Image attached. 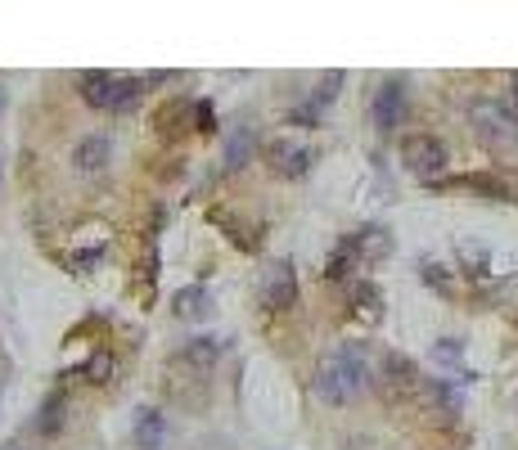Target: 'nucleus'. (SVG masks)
I'll list each match as a JSON object with an SVG mask.
<instances>
[{
    "label": "nucleus",
    "mask_w": 518,
    "mask_h": 450,
    "mask_svg": "<svg viewBox=\"0 0 518 450\" xmlns=\"http://www.w3.org/2000/svg\"><path fill=\"white\" fill-rule=\"evenodd\" d=\"M59 410H64V401H59V396H55V401H50L46 410H41V432H55V428H59V419H64V414H59Z\"/></svg>",
    "instance_id": "nucleus-12"
},
{
    "label": "nucleus",
    "mask_w": 518,
    "mask_h": 450,
    "mask_svg": "<svg viewBox=\"0 0 518 450\" xmlns=\"http://www.w3.org/2000/svg\"><path fill=\"white\" fill-rule=\"evenodd\" d=\"M5 108H10V95H5V86H0V113H5Z\"/></svg>",
    "instance_id": "nucleus-14"
},
{
    "label": "nucleus",
    "mask_w": 518,
    "mask_h": 450,
    "mask_svg": "<svg viewBox=\"0 0 518 450\" xmlns=\"http://www.w3.org/2000/svg\"><path fill=\"white\" fill-rule=\"evenodd\" d=\"M140 77H118V72H86L82 77V99L95 108H131L140 99Z\"/></svg>",
    "instance_id": "nucleus-3"
},
{
    "label": "nucleus",
    "mask_w": 518,
    "mask_h": 450,
    "mask_svg": "<svg viewBox=\"0 0 518 450\" xmlns=\"http://www.w3.org/2000/svg\"><path fill=\"white\" fill-rule=\"evenodd\" d=\"M248 149H253V140H248V131H244V135H235V140H230V167H244Z\"/></svg>",
    "instance_id": "nucleus-11"
},
{
    "label": "nucleus",
    "mask_w": 518,
    "mask_h": 450,
    "mask_svg": "<svg viewBox=\"0 0 518 450\" xmlns=\"http://www.w3.org/2000/svg\"><path fill=\"white\" fill-rule=\"evenodd\" d=\"M509 86H514V99H518V72H514V77H509Z\"/></svg>",
    "instance_id": "nucleus-15"
},
{
    "label": "nucleus",
    "mask_w": 518,
    "mask_h": 450,
    "mask_svg": "<svg viewBox=\"0 0 518 450\" xmlns=\"http://www.w3.org/2000/svg\"><path fill=\"white\" fill-rule=\"evenodd\" d=\"M73 162L82 171H104V162H109V135H86V140L77 144Z\"/></svg>",
    "instance_id": "nucleus-8"
},
{
    "label": "nucleus",
    "mask_w": 518,
    "mask_h": 450,
    "mask_svg": "<svg viewBox=\"0 0 518 450\" xmlns=\"http://www.w3.org/2000/svg\"><path fill=\"white\" fill-rule=\"evenodd\" d=\"M172 306L181 320H203V315L212 311V297H208V288H181V293L172 297Z\"/></svg>",
    "instance_id": "nucleus-9"
},
{
    "label": "nucleus",
    "mask_w": 518,
    "mask_h": 450,
    "mask_svg": "<svg viewBox=\"0 0 518 450\" xmlns=\"http://www.w3.org/2000/svg\"><path fill=\"white\" fill-rule=\"evenodd\" d=\"M316 396L325 405H347L370 387V360H365L361 342H338L334 351H325L316 365V378H311Z\"/></svg>",
    "instance_id": "nucleus-1"
},
{
    "label": "nucleus",
    "mask_w": 518,
    "mask_h": 450,
    "mask_svg": "<svg viewBox=\"0 0 518 450\" xmlns=\"http://www.w3.org/2000/svg\"><path fill=\"white\" fill-rule=\"evenodd\" d=\"M271 167L284 171V176H302V171L311 167V149H302V144L275 140V144H271Z\"/></svg>",
    "instance_id": "nucleus-7"
},
{
    "label": "nucleus",
    "mask_w": 518,
    "mask_h": 450,
    "mask_svg": "<svg viewBox=\"0 0 518 450\" xmlns=\"http://www.w3.org/2000/svg\"><path fill=\"white\" fill-rule=\"evenodd\" d=\"M5 450H28V446H5Z\"/></svg>",
    "instance_id": "nucleus-16"
},
{
    "label": "nucleus",
    "mask_w": 518,
    "mask_h": 450,
    "mask_svg": "<svg viewBox=\"0 0 518 450\" xmlns=\"http://www.w3.org/2000/svg\"><path fill=\"white\" fill-rule=\"evenodd\" d=\"M401 162H406V171H415L419 180H433L437 171L446 167V149L433 135H410V140L401 144Z\"/></svg>",
    "instance_id": "nucleus-4"
},
{
    "label": "nucleus",
    "mask_w": 518,
    "mask_h": 450,
    "mask_svg": "<svg viewBox=\"0 0 518 450\" xmlns=\"http://www.w3.org/2000/svg\"><path fill=\"white\" fill-rule=\"evenodd\" d=\"M469 126L478 131L482 144H491V149H505V144H518V113L509 104H500V99H473L469 104Z\"/></svg>",
    "instance_id": "nucleus-2"
},
{
    "label": "nucleus",
    "mask_w": 518,
    "mask_h": 450,
    "mask_svg": "<svg viewBox=\"0 0 518 450\" xmlns=\"http://www.w3.org/2000/svg\"><path fill=\"white\" fill-rule=\"evenodd\" d=\"M163 437H167L163 414H154V410L140 414V423H136V446H140V450H158V446H163Z\"/></svg>",
    "instance_id": "nucleus-10"
},
{
    "label": "nucleus",
    "mask_w": 518,
    "mask_h": 450,
    "mask_svg": "<svg viewBox=\"0 0 518 450\" xmlns=\"http://www.w3.org/2000/svg\"><path fill=\"white\" fill-rule=\"evenodd\" d=\"M262 302L271 306V311H289V306L298 302V279H293V266H289V261H275V266L266 270V279H262Z\"/></svg>",
    "instance_id": "nucleus-6"
},
{
    "label": "nucleus",
    "mask_w": 518,
    "mask_h": 450,
    "mask_svg": "<svg viewBox=\"0 0 518 450\" xmlns=\"http://www.w3.org/2000/svg\"><path fill=\"white\" fill-rule=\"evenodd\" d=\"M370 113H374V126H379L383 135H388V131H397V126H401V117H406V86H401L397 77H392V81H383V86L374 90Z\"/></svg>",
    "instance_id": "nucleus-5"
},
{
    "label": "nucleus",
    "mask_w": 518,
    "mask_h": 450,
    "mask_svg": "<svg viewBox=\"0 0 518 450\" xmlns=\"http://www.w3.org/2000/svg\"><path fill=\"white\" fill-rule=\"evenodd\" d=\"M433 356L442 360V365H451V360H460V342H455V347H451V342H437Z\"/></svg>",
    "instance_id": "nucleus-13"
}]
</instances>
